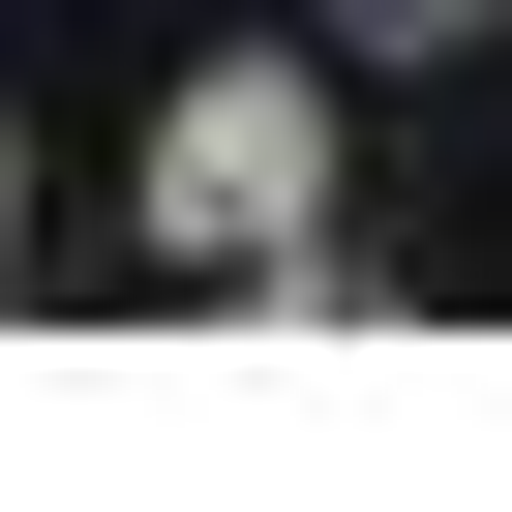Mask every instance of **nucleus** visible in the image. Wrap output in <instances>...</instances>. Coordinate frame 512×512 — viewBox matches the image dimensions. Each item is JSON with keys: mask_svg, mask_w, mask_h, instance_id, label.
Masks as SVG:
<instances>
[{"mask_svg": "<svg viewBox=\"0 0 512 512\" xmlns=\"http://www.w3.org/2000/svg\"><path fill=\"white\" fill-rule=\"evenodd\" d=\"M151 241H181L211 302H332V31L151 91Z\"/></svg>", "mask_w": 512, "mask_h": 512, "instance_id": "1", "label": "nucleus"}, {"mask_svg": "<svg viewBox=\"0 0 512 512\" xmlns=\"http://www.w3.org/2000/svg\"><path fill=\"white\" fill-rule=\"evenodd\" d=\"M302 31H332V61H482L512 0H302Z\"/></svg>", "mask_w": 512, "mask_h": 512, "instance_id": "2", "label": "nucleus"}, {"mask_svg": "<svg viewBox=\"0 0 512 512\" xmlns=\"http://www.w3.org/2000/svg\"><path fill=\"white\" fill-rule=\"evenodd\" d=\"M0 272H31V151H0Z\"/></svg>", "mask_w": 512, "mask_h": 512, "instance_id": "3", "label": "nucleus"}]
</instances>
